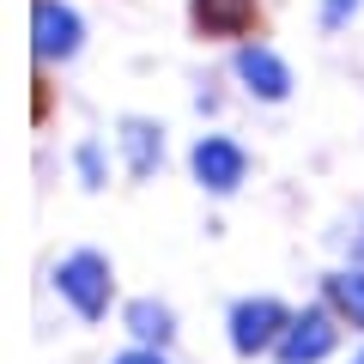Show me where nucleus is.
I'll return each mask as SVG.
<instances>
[{
    "label": "nucleus",
    "mask_w": 364,
    "mask_h": 364,
    "mask_svg": "<svg viewBox=\"0 0 364 364\" xmlns=\"http://www.w3.org/2000/svg\"><path fill=\"white\" fill-rule=\"evenodd\" d=\"M334 298H340V310L352 316V328H364V273H340Z\"/></svg>",
    "instance_id": "10"
},
{
    "label": "nucleus",
    "mask_w": 364,
    "mask_h": 364,
    "mask_svg": "<svg viewBox=\"0 0 364 364\" xmlns=\"http://www.w3.org/2000/svg\"><path fill=\"white\" fill-rule=\"evenodd\" d=\"M237 73H243V79H249V91H261V97H286V91H291L286 61H279L273 49H261V43L237 55Z\"/></svg>",
    "instance_id": "6"
},
{
    "label": "nucleus",
    "mask_w": 364,
    "mask_h": 364,
    "mask_svg": "<svg viewBox=\"0 0 364 364\" xmlns=\"http://www.w3.org/2000/svg\"><path fill=\"white\" fill-rule=\"evenodd\" d=\"M243 170H249L243 146H237V140H225V134H207V140L195 146V176L207 182L213 195H231L237 182H243Z\"/></svg>",
    "instance_id": "2"
},
{
    "label": "nucleus",
    "mask_w": 364,
    "mask_h": 364,
    "mask_svg": "<svg viewBox=\"0 0 364 364\" xmlns=\"http://www.w3.org/2000/svg\"><path fill=\"white\" fill-rule=\"evenodd\" d=\"M328 346H334V328H328V316H322V310L298 316V322H291V334L279 340V352H286V364H316V358H322Z\"/></svg>",
    "instance_id": "5"
},
{
    "label": "nucleus",
    "mask_w": 364,
    "mask_h": 364,
    "mask_svg": "<svg viewBox=\"0 0 364 364\" xmlns=\"http://www.w3.org/2000/svg\"><path fill=\"white\" fill-rule=\"evenodd\" d=\"M79 49V13L61 6V0H37V55L55 61V55Z\"/></svg>",
    "instance_id": "4"
},
{
    "label": "nucleus",
    "mask_w": 364,
    "mask_h": 364,
    "mask_svg": "<svg viewBox=\"0 0 364 364\" xmlns=\"http://www.w3.org/2000/svg\"><path fill=\"white\" fill-rule=\"evenodd\" d=\"M122 140H128V158H134V176H146L158 158V128H146V122H128L122 128Z\"/></svg>",
    "instance_id": "9"
},
{
    "label": "nucleus",
    "mask_w": 364,
    "mask_h": 364,
    "mask_svg": "<svg viewBox=\"0 0 364 364\" xmlns=\"http://www.w3.org/2000/svg\"><path fill=\"white\" fill-rule=\"evenodd\" d=\"M195 18L207 37H243L255 25V0H195Z\"/></svg>",
    "instance_id": "7"
},
{
    "label": "nucleus",
    "mask_w": 364,
    "mask_h": 364,
    "mask_svg": "<svg viewBox=\"0 0 364 364\" xmlns=\"http://www.w3.org/2000/svg\"><path fill=\"white\" fill-rule=\"evenodd\" d=\"M358 364H364V358H358Z\"/></svg>",
    "instance_id": "14"
},
{
    "label": "nucleus",
    "mask_w": 364,
    "mask_h": 364,
    "mask_svg": "<svg viewBox=\"0 0 364 364\" xmlns=\"http://www.w3.org/2000/svg\"><path fill=\"white\" fill-rule=\"evenodd\" d=\"M55 286H61V298L73 304L79 316H104V304H109V261L97 255V249H79V255H67L61 267H55Z\"/></svg>",
    "instance_id": "1"
},
{
    "label": "nucleus",
    "mask_w": 364,
    "mask_h": 364,
    "mask_svg": "<svg viewBox=\"0 0 364 364\" xmlns=\"http://www.w3.org/2000/svg\"><path fill=\"white\" fill-rule=\"evenodd\" d=\"M279 328H291L279 304H273V298H249V304H237V316H231V346H237V352L273 346V340H286Z\"/></svg>",
    "instance_id": "3"
},
{
    "label": "nucleus",
    "mask_w": 364,
    "mask_h": 364,
    "mask_svg": "<svg viewBox=\"0 0 364 364\" xmlns=\"http://www.w3.org/2000/svg\"><path fill=\"white\" fill-rule=\"evenodd\" d=\"M128 328L140 340H164L170 334V310H164V304H152V298H140V304H128Z\"/></svg>",
    "instance_id": "8"
},
{
    "label": "nucleus",
    "mask_w": 364,
    "mask_h": 364,
    "mask_svg": "<svg viewBox=\"0 0 364 364\" xmlns=\"http://www.w3.org/2000/svg\"><path fill=\"white\" fill-rule=\"evenodd\" d=\"M346 6H358V0H328V25H340V18H346Z\"/></svg>",
    "instance_id": "12"
},
{
    "label": "nucleus",
    "mask_w": 364,
    "mask_h": 364,
    "mask_svg": "<svg viewBox=\"0 0 364 364\" xmlns=\"http://www.w3.org/2000/svg\"><path fill=\"white\" fill-rule=\"evenodd\" d=\"M358 255H364V237H358Z\"/></svg>",
    "instance_id": "13"
},
{
    "label": "nucleus",
    "mask_w": 364,
    "mask_h": 364,
    "mask_svg": "<svg viewBox=\"0 0 364 364\" xmlns=\"http://www.w3.org/2000/svg\"><path fill=\"white\" fill-rule=\"evenodd\" d=\"M116 364H164V358H158V352H122Z\"/></svg>",
    "instance_id": "11"
}]
</instances>
